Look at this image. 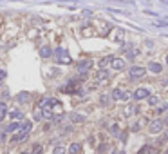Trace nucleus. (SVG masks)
<instances>
[{
  "instance_id": "f257e3e1",
  "label": "nucleus",
  "mask_w": 168,
  "mask_h": 154,
  "mask_svg": "<svg viewBox=\"0 0 168 154\" xmlns=\"http://www.w3.org/2000/svg\"><path fill=\"white\" fill-rule=\"evenodd\" d=\"M112 100L114 102H129L130 98H134V93H130V91H125V89H114L112 91Z\"/></svg>"
},
{
  "instance_id": "f03ea898",
  "label": "nucleus",
  "mask_w": 168,
  "mask_h": 154,
  "mask_svg": "<svg viewBox=\"0 0 168 154\" xmlns=\"http://www.w3.org/2000/svg\"><path fill=\"white\" fill-rule=\"evenodd\" d=\"M145 75H147V69L145 67H139V65H134V67H130V71H129V78L130 80H141Z\"/></svg>"
},
{
  "instance_id": "7ed1b4c3",
  "label": "nucleus",
  "mask_w": 168,
  "mask_h": 154,
  "mask_svg": "<svg viewBox=\"0 0 168 154\" xmlns=\"http://www.w3.org/2000/svg\"><path fill=\"white\" fill-rule=\"evenodd\" d=\"M163 127H165V120H154V121L148 123V133L150 134H157V133L163 131Z\"/></svg>"
},
{
  "instance_id": "20e7f679",
  "label": "nucleus",
  "mask_w": 168,
  "mask_h": 154,
  "mask_svg": "<svg viewBox=\"0 0 168 154\" xmlns=\"http://www.w3.org/2000/svg\"><path fill=\"white\" fill-rule=\"evenodd\" d=\"M56 56H58V64H65V65H67V64L73 62L71 56H69V53H67L63 47H58V49H56Z\"/></svg>"
},
{
  "instance_id": "39448f33",
  "label": "nucleus",
  "mask_w": 168,
  "mask_h": 154,
  "mask_svg": "<svg viewBox=\"0 0 168 154\" xmlns=\"http://www.w3.org/2000/svg\"><path fill=\"white\" fill-rule=\"evenodd\" d=\"M92 60H81V62H78V71H80V75H87L91 69H92Z\"/></svg>"
},
{
  "instance_id": "423d86ee",
  "label": "nucleus",
  "mask_w": 168,
  "mask_h": 154,
  "mask_svg": "<svg viewBox=\"0 0 168 154\" xmlns=\"http://www.w3.org/2000/svg\"><path fill=\"white\" fill-rule=\"evenodd\" d=\"M150 96V89L148 87H137L134 91V100H145Z\"/></svg>"
},
{
  "instance_id": "0eeeda50",
  "label": "nucleus",
  "mask_w": 168,
  "mask_h": 154,
  "mask_svg": "<svg viewBox=\"0 0 168 154\" xmlns=\"http://www.w3.org/2000/svg\"><path fill=\"white\" fill-rule=\"evenodd\" d=\"M110 67L114 71H123V69H125V60H123V58H112Z\"/></svg>"
},
{
  "instance_id": "6e6552de",
  "label": "nucleus",
  "mask_w": 168,
  "mask_h": 154,
  "mask_svg": "<svg viewBox=\"0 0 168 154\" xmlns=\"http://www.w3.org/2000/svg\"><path fill=\"white\" fill-rule=\"evenodd\" d=\"M148 71H152V73H155V75H157V73H161V71H163V65H161L159 62H150V64H148Z\"/></svg>"
},
{
  "instance_id": "1a4fd4ad",
  "label": "nucleus",
  "mask_w": 168,
  "mask_h": 154,
  "mask_svg": "<svg viewBox=\"0 0 168 154\" xmlns=\"http://www.w3.org/2000/svg\"><path fill=\"white\" fill-rule=\"evenodd\" d=\"M136 113H137V107H136L134 103H129V105L125 107V111H123V114L127 116V118H130V116L136 114Z\"/></svg>"
},
{
  "instance_id": "9d476101",
  "label": "nucleus",
  "mask_w": 168,
  "mask_h": 154,
  "mask_svg": "<svg viewBox=\"0 0 168 154\" xmlns=\"http://www.w3.org/2000/svg\"><path fill=\"white\" fill-rule=\"evenodd\" d=\"M27 133H24V131H18L15 136H11V143H17V141H22V140H25L27 138Z\"/></svg>"
},
{
  "instance_id": "9b49d317",
  "label": "nucleus",
  "mask_w": 168,
  "mask_h": 154,
  "mask_svg": "<svg viewBox=\"0 0 168 154\" xmlns=\"http://www.w3.org/2000/svg\"><path fill=\"white\" fill-rule=\"evenodd\" d=\"M112 58H114V56H105V58H101V60L98 62L99 69H105V67H109V65L112 64Z\"/></svg>"
},
{
  "instance_id": "f8f14e48",
  "label": "nucleus",
  "mask_w": 168,
  "mask_h": 154,
  "mask_svg": "<svg viewBox=\"0 0 168 154\" xmlns=\"http://www.w3.org/2000/svg\"><path fill=\"white\" fill-rule=\"evenodd\" d=\"M20 127H22V123H18V121H13V123H9L4 131H6V133H15V131H18Z\"/></svg>"
},
{
  "instance_id": "ddd939ff",
  "label": "nucleus",
  "mask_w": 168,
  "mask_h": 154,
  "mask_svg": "<svg viewBox=\"0 0 168 154\" xmlns=\"http://www.w3.org/2000/svg\"><path fill=\"white\" fill-rule=\"evenodd\" d=\"M137 154H157V149H155V147H152V145H145V147H143Z\"/></svg>"
},
{
  "instance_id": "4468645a",
  "label": "nucleus",
  "mask_w": 168,
  "mask_h": 154,
  "mask_svg": "<svg viewBox=\"0 0 168 154\" xmlns=\"http://www.w3.org/2000/svg\"><path fill=\"white\" fill-rule=\"evenodd\" d=\"M51 55H53V49H51V47H47V45L40 47V56L42 58H49Z\"/></svg>"
},
{
  "instance_id": "2eb2a0df",
  "label": "nucleus",
  "mask_w": 168,
  "mask_h": 154,
  "mask_svg": "<svg viewBox=\"0 0 168 154\" xmlns=\"http://www.w3.org/2000/svg\"><path fill=\"white\" fill-rule=\"evenodd\" d=\"M145 125H147V118H139V120L132 125V131H139V129L145 127Z\"/></svg>"
},
{
  "instance_id": "dca6fc26",
  "label": "nucleus",
  "mask_w": 168,
  "mask_h": 154,
  "mask_svg": "<svg viewBox=\"0 0 168 154\" xmlns=\"http://www.w3.org/2000/svg\"><path fill=\"white\" fill-rule=\"evenodd\" d=\"M31 129H33V123L29 121V120H25V121H22V127H20V131H24V133H31Z\"/></svg>"
},
{
  "instance_id": "f3484780",
  "label": "nucleus",
  "mask_w": 168,
  "mask_h": 154,
  "mask_svg": "<svg viewBox=\"0 0 168 154\" xmlns=\"http://www.w3.org/2000/svg\"><path fill=\"white\" fill-rule=\"evenodd\" d=\"M80 151H81V143H73L69 147V154H80Z\"/></svg>"
},
{
  "instance_id": "a211bd4d",
  "label": "nucleus",
  "mask_w": 168,
  "mask_h": 154,
  "mask_svg": "<svg viewBox=\"0 0 168 154\" xmlns=\"http://www.w3.org/2000/svg\"><path fill=\"white\" fill-rule=\"evenodd\" d=\"M6 114H7V105L4 102H0V121L6 118Z\"/></svg>"
},
{
  "instance_id": "6ab92c4d",
  "label": "nucleus",
  "mask_w": 168,
  "mask_h": 154,
  "mask_svg": "<svg viewBox=\"0 0 168 154\" xmlns=\"http://www.w3.org/2000/svg\"><path fill=\"white\" fill-rule=\"evenodd\" d=\"M147 100H148V105H152V107L159 103V96H155V94H150V96L147 98Z\"/></svg>"
},
{
  "instance_id": "aec40b11",
  "label": "nucleus",
  "mask_w": 168,
  "mask_h": 154,
  "mask_svg": "<svg viewBox=\"0 0 168 154\" xmlns=\"http://www.w3.org/2000/svg\"><path fill=\"white\" fill-rule=\"evenodd\" d=\"M17 100H18L20 103H24V102H27V100H29V93H25V91H24V93H20L18 96H17Z\"/></svg>"
},
{
  "instance_id": "412c9836",
  "label": "nucleus",
  "mask_w": 168,
  "mask_h": 154,
  "mask_svg": "<svg viewBox=\"0 0 168 154\" xmlns=\"http://www.w3.org/2000/svg\"><path fill=\"white\" fill-rule=\"evenodd\" d=\"M110 98L112 96H109V94H101V96H99V102H101L103 105H109V103H110Z\"/></svg>"
},
{
  "instance_id": "4be33fe9",
  "label": "nucleus",
  "mask_w": 168,
  "mask_h": 154,
  "mask_svg": "<svg viewBox=\"0 0 168 154\" xmlns=\"http://www.w3.org/2000/svg\"><path fill=\"white\" fill-rule=\"evenodd\" d=\"M73 121H74V123H83V121H85V116H81V114H73Z\"/></svg>"
},
{
  "instance_id": "5701e85b",
  "label": "nucleus",
  "mask_w": 168,
  "mask_h": 154,
  "mask_svg": "<svg viewBox=\"0 0 168 154\" xmlns=\"http://www.w3.org/2000/svg\"><path fill=\"white\" fill-rule=\"evenodd\" d=\"M166 111H168V103H166V102H165V103H161V105L157 107V113H159V114H163V113H166Z\"/></svg>"
},
{
  "instance_id": "b1692460",
  "label": "nucleus",
  "mask_w": 168,
  "mask_h": 154,
  "mask_svg": "<svg viewBox=\"0 0 168 154\" xmlns=\"http://www.w3.org/2000/svg\"><path fill=\"white\" fill-rule=\"evenodd\" d=\"M9 116H11V120H20V118H22V113H20V111H11Z\"/></svg>"
},
{
  "instance_id": "393cba45",
  "label": "nucleus",
  "mask_w": 168,
  "mask_h": 154,
  "mask_svg": "<svg viewBox=\"0 0 168 154\" xmlns=\"http://www.w3.org/2000/svg\"><path fill=\"white\" fill-rule=\"evenodd\" d=\"M110 133L114 136H119V125H118V123H114V125L110 127Z\"/></svg>"
},
{
  "instance_id": "a878e982",
  "label": "nucleus",
  "mask_w": 168,
  "mask_h": 154,
  "mask_svg": "<svg viewBox=\"0 0 168 154\" xmlns=\"http://www.w3.org/2000/svg\"><path fill=\"white\" fill-rule=\"evenodd\" d=\"M53 154H65V147H62V145H58V147H54V151H53Z\"/></svg>"
},
{
  "instance_id": "bb28decb",
  "label": "nucleus",
  "mask_w": 168,
  "mask_h": 154,
  "mask_svg": "<svg viewBox=\"0 0 168 154\" xmlns=\"http://www.w3.org/2000/svg\"><path fill=\"white\" fill-rule=\"evenodd\" d=\"M31 154H43V147L42 145H35V149H33Z\"/></svg>"
},
{
  "instance_id": "cd10ccee",
  "label": "nucleus",
  "mask_w": 168,
  "mask_h": 154,
  "mask_svg": "<svg viewBox=\"0 0 168 154\" xmlns=\"http://www.w3.org/2000/svg\"><path fill=\"white\" fill-rule=\"evenodd\" d=\"M107 149H109V145H107V143H103V145H99V147H98V152H105Z\"/></svg>"
},
{
  "instance_id": "c85d7f7f",
  "label": "nucleus",
  "mask_w": 168,
  "mask_h": 154,
  "mask_svg": "<svg viewBox=\"0 0 168 154\" xmlns=\"http://www.w3.org/2000/svg\"><path fill=\"white\" fill-rule=\"evenodd\" d=\"M127 55H129V58H136V56H137V51H136V49H130Z\"/></svg>"
},
{
  "instance_id": "c756f323",
  "label": "nucleus",
  "mask_w": 168,
  "mask_h": 154,
  "mask_svg": "<svg viewBox=\"0 0 168 154\" xmlns=\"http://www.w3.org/2000/svg\"><path fill=\"white\" fill-rule=\"evenodd\" d=\"M6 134H7L6 131H2V133H0V143H4V141H6Z\"/></svg>"
},
{
  "instance_id": "7c9ffc66",
  "label": "nucleus",
  "mask_w": 168,
  "mask_h": 154,
  "mask_svg": "<svg viewBox=\"0 0 168 154\" xmlns=\"http://www.w3.org/2000/svg\"><path fill=\"white\" fill-rule=\"evenodd\" d=\"M6 76H7V73H6L4 69H0V82H2V80H6Z\"/></svg>"
},
{
  "instance_id": "2f4dec72",
  "label": "nucleus",
  "mask_w": 168,
  "mask_h": 154,
  "mask_svg": "<svg viewBox=\"0 0 168 154\" xmlns=\"http://www.w3.org/2000/svg\"><path fill=\"white\" fill-rule=\"evenodd\" d=\"M163 140H168V129H166V133H165V138Z\"/></svg>"
},
{
  "instance_id": "473e14b6",
  "label": "nucleus",
  "mask_w": 168,
  "mask_h": 154,
  "mask_svg": "<svg viewBox=\"0 0 168 154\" xmlns=\"http://www.w3.org/2000/svg\"><path fill=\"white\" fill-rule=\"evenodd\" d=\"M165 62H166V65H168V55H166V56H165Z\"/></svg>"
},
{
  "instance_id": "72a5a7b5",
  "label": "nucleus",
  "mask_w": 168,
  "mask_h": 154,
  "mask_svg": "<svg viewBox=\"0 0 168 154\" xmlns=\"http://www.w3.org/2000/svg\"><path fill=\"white\" fill-rule=\"evenodd\" d=\"M165 123H166V125H168V118H165Z\"/></svg>"
},
{
  "instance_id": "f704fd0d",
  "label": "nucleus",
  "mask_w": 168,
  "mask_h": 154,
  "mask_svg": "<svg viewBox=\"0 0 168 154\" xmlns=\"http://www.w3.org/2000/svg\"><path fill=\"white\" fill-rule=\"evenodd\" d=\"M165 85H168V78H166V80H165Z\"/></svg>"
},
{
  "instance_id": "c9c22d12",
  "label": "nucleus",
  "mask_w": 168,
  "mask_h": 154,
  "mask_svg": "<svg viewBox=\"0 0 168 154\" xmlns=\"http://www.w3.org/2000/svg\"><path fill=\"white\" fill-rule=\"evenodd\" d=\"M163 154H168V149H166V151H165V152H163Z\"/></svg>"
},
{
  "instance_id": "e433bc0d",
  "label": "nucleus",
  "mask_w": 168,
  "mask_h": 154,
  "mask_svg": "<svg viewBox=\"0 0 168 154\" xmlns=\"http://www.w3.org/2000/svg\"><path fill=\"white\" fill-rule=\"evenodd\" d=\"M20 154H31V152H20Z\"/></svg>"
}]
</instances>
